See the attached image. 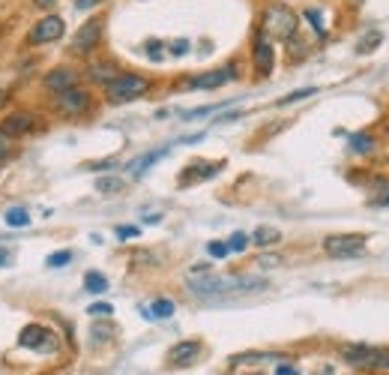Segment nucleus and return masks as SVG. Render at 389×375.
Returning a JSON list of instances; mask_svg holds the SVG:
<instances>
[{"instance_id":"obj_1","label":"nucleus","mask_w":389,"mask_h":375,"mask_svg":"<svg viewBox=\"0 0 389 375\" xmlns=\"http://www.w3.org/2000/svg\"><path fill=\"white\" fill-rule=\"evenodd\" d=\"M266 288L264 279L258 276H207V279H195L192 291L198 298H216V294H243V291H258Z\"/></svg>"},{"instance_id":"obj_2","label":"nucleus","mask_w":389,"mask_h":375,"mask_svg":"<svg viewBox=\"0 0 389 375\" xmlns=\"http://www.w3.org/2000/svg\"><path fill=\"white\" fill-rule=\"evenodd\" d=\"M297 28H300V18L293 9L281 6V4H273V6L264 9V36L288 43V39L297 36Z\"/></svg>"},{"instance_id":"obj_3","label":"nucleus","mask_w":389,"mask_h":375,"mask_svg":"<svg viewBox=\"0 0 389 375\" xmlns=\"http://www.w3.org/2000/svg\"><path fill=\"white\" fill-rule=\"evenodd\" d=\"M150 90V78H144V75H114L108 85H105V97H108V102L120 105V102H132V99H138L144 97V93Z\"/></svg>"},{"instance_id":"obj_4","label":"nucleus","mask_w":389,"mask_h":375,"mask_svg":"<svg viewBox=\"0 0 389 375\" xmlns=\"http://www.w3.org/2000/svg\"><path fill=\"white\" fill-rule=\"evenodd\" d=\"M342 357L351 366L371 369V372H389V352L386 348H371V345H344Z\"/></svg>"},{"instance_id":"obj_5","label":"nucleus","mask_w":389,"mask_h":375,"mask_svg":"<svg viewBox=\"0 0 389 375\" xmlns=\"http://www.w3.org/2000/svg\"><path fill=\"white\" fill-rule=\"evenodd\" d=\"M324 249L332 259H351L366 249V234H332L324 240Z\"/></svg>"},{"instance_id":"obj_6","label":"nucleus","mask_w":389,"mask_h":375,"mask_svg":"<svg viewBox=\"0 0 389 375\" xmlns=\"http://www.w3.org/2000/svg\"><path fill=\"white\" fill-rule=\"evenodd\" d=\"M66 33V21L60 16H45L43 21H36V28L28 33L30 45H45V43H57Z\"/></svg>"},{"instance_id":"obj_7","label":"nucleus","mask_w":389,"mask_h":375,"mask_svg":"<svg viewBox=\"0 0 389 375\" xmlns=\"http://www.w3.org/2000/svg\"><path fill=\"white\" fill-rule=\"evenodd\" d=\"M90 109V93L81 87H69V90H60L57 93V112L66 117H78Z\"/></svg>"},{"instance_id":"obj_8","label":"nucleus","mask_w":389,"mask_h":375,"mask_svg":"<svg viewBox=\"0 0 389 375\" xmlns=\"http://www.w3.org/2000/svg\"><path fill=\"white\" fill-rule=\"evenodd\" d=\"M18 345L21 348H36V352H51L57 345V337L43 325H28L18 333Z\"/></svg>"},{"instance_id":"obj_9","label":"nucleus","mask_w":389,"mask_h":375,"mask_svg":"<svg viewBox=\"0 0 389 375\" xmlns=\"http://www.w3.org/2000/svg\"><path fill=\"white\" fill-rule=\"evenodd\" d=\"M102 24H105L102 18H90L87 24H81V31H78L75 39H72V51H75V55H90V51L99 45Z\"/></svg>"},{"instance_id":"obj_10","label":"nucleus","mask_w":389,"mask_h":375,"mask_svg":"<svg viewBox=\"0 0 389 375\" xmlns=\"http://www.w3.org/2000/svg\"><path fill=\"white\" fill-rule=\"evenodd\" d=\"M237 72H234V66H225V70H216V72H204V75H195V78H189V87H195V90H213V87H222V85H227L234 78Z\"/></svg>"},{"instance_id":"obj_11","label":"nucleus","mask_w":389,"mask_h":375,"mask_svg":"<svg viewBox=\"0 0 389 375\" xmlns=\"http://www.w3.org/2000/svg\"><path fill=\"white\" fill-rule=\"evenodd\" d=\"M273 63H276V48L270 45V39L261 33L258 39H254V66H258V72L266 78L273 72Z\"/></svg>"},{"instance_id":"obj_12","label":"nucleus","mask_w":389,"mask_h":375,"mask_svg":"<svg viewBox=\"0 0 389 375\" xmlns=\"http://www.w3.org/2000/svg\"><path fill=\"white\" fill-rule=\"evenodd\" d=\"M198 354H201V342L198 339H186V342H177L168 352V360L174 366H189V364H195L198 360Z\"/></svg>"},{"instance_id":"obj_13","label":"nucleus","mask_w":389,"mask_h":375,"mask_svg":"<svg viewBox=\"0 0 389 375\" xmlns=\"http://www.w3.org/2000/svg\"><path fill=\"white\" fill-rule=\"evenodd\" d=\"M33 129V117L28 112H16V114H9V120L4 124V132L6 136H24V132H30Z\"/></svg>"},{"instance_id":"obj_14","label":"nucleus","mask_w":389,"mask_h":375,"mask_svg":"<svg viewBox=\"0 0 389 375\" xmlns=\"http://www.w3.org/2000/svg\"><path fill=\"white\" fill-rule=\"evenodd\" d=\"M75 82H78V78H75L72 70H55V72H48V75H45V87H48V90H55V93L75 87Z\"/></svg>"},{"instance_id":"obj_15","label":"nucleus","mask_w":389,"mask_h":375,"mask_svg":"<svg viewBox=\"0 0 389 375\" xmlns=\"http://www.w3.org/2000/svg\"><path fill=\"white\" fill-rule=\"evenodd\" d=\"M171 151V147H159V151H150V153H144V156H138L135 159V163H132L129 165V171H132V178H141V174L147 171V168H150L153 163H159V159H162L165 153Z\"/></svg>"},{"instance_id":"obj_16","label":"nucleus","mask_w":389,"mask_h":375,"mask_svg":"<svg viewBox=\"0 0 389 375\" xmlns=\"http://www.w3.org/2000/svg\"><path fill=\"white\" fill-rule=\"evenodd\" d=\"M278 240H281V232L273 229V225H258L254 234H252V244L254 246H276Z\"/></svg>"},{"instance_id":"obj_17","label":"nucleus","mask_w":389,"mask_h":375,"mask_svg":"<svg viewBox=\"0 0 389 375\" xmlns=\"http://www.w3.org/2000/svg\"><path fill=\"white\" fill-rule=\"evenodd\" d=\"M195 171H186L183 178H180V183H192V180H207V178H213V174H219V168H222V163H207V165H192Z\"/></svg>"},{"instance_id":"obj_18","label":"nucleus","mask_w":389,"mask_h":375,"mask_svg":"<svg viewBox=\"0 0 389 375\" xmlns=\"http://www.w3.org/2000/svg\"><path fill=\"white\" fill-rule=\"evenodd\" d=\"M84 291H90V294H105V291H108V276H102L99 271H87V273H84Z\"/></svg>"},{"instance_id":"obj_19","label":"nucleus","mask_w":389,"mask_h":375,"mask_svg":"<svg viewBox=\"0 0 389 375\" xmlns=\"http://www.w3.org/2000/svg\"><path fill=\"white\" fill-rule=\"evenodd\" d=\"M141 312H144V318H171L174 315V300L159 298V300H153L150 310H141Z\"/></svg>"},{"instance_id":"obj_20","label":"nucleus","mask_w":389,"mask_h":375,"mask_svg":"<svg viewBox=\"0 0 389 375\" xmlns=\"http://www.w3.org/2000/svg\"><path fill=\"white\" fill-rule=\"evenodd\" d=\"M380 43H383V33H380V31H368V33H366V36H362L359 43H356V55H362V58L371 55V51L378 48Z\"/></svg>"},{"instance_id":"obj_21","label":"nucleus","mask_w":389,"mask_h":375,"mask_svg":"<svg viewBox=\"0 0 389 375\" xmlns=\"http://www.w3.org/2000/svg\"><path fill=\"white\" fill-rule=\"evenodd\" d=\"M4 219H6L9 229H28V225H30V213L24 210V207H9Z\"/></svg>"},{"instance_id":"obj_22","label":"nucleus","mask_w":389,"mask_h":375,"mask_svg":"<svg viewBox=\"0 0 389 375\" xmlns=\"http://www.w3.org/2000/svg\"><path fill=\"white\" fill-rule=\"evenodd\" d=\"M87 75L93 78V82H99V85H108L111 78L117 75V70H114L111 63H96V66H90V72H87Z\"/></svg>"},{"instance_id":"obj_23","label":"nucleus","mask_w":389,"mask_h":375,"mask_svg":"<svg viewBox=\"0 0 389 375\" xmlns=\"http://www.w3.org/2000/svg\"><path fill=\"white\" fill-rule=\"evenodd\" d=\"M374 147V138L368 136V132H356V136H351V151L354 153H368Z\"/></svg>"},{"instance_id":"obj_24","label":"nucleus","mask_w":389,"mask_h":375,"mask_svg":"<svg viewBox=\"0 0 389 375\" xmlns=\"http://www.w3.org/2000/svg\"><path fill=\"white\" fill-rule=\"evenodd\" d=\"M261 360H285L278 354H237L231 357V364H261Z\"/></svg>"},{"instance_id":"obj_25","label":"nucleus","mask_w":389,"mask_h":375,"mask_svg":"<svg viewBox=\"0 0 389 375\" xmlns=\"http://www.w3.org/2000/svg\"><path fill=\"white\" fill-rule=\"evenodd\" d=\"M69 261H72V252H69V249H63V252H51V256L45 259L48 267H66Z\"/></svg>"},{"instance_id":"obj_26","label":"nucleus","mask_w":389,"mask_h":375,"mask_svg":"<svg viewBox=\"0 0 389 375\" xmlns=\"http://www.w3.org/2000/svg\"><path fill=\"white\" fill-rule=\"evenodd\" d=\"M305 18L312 21V28H315L317 36H327V24H324V18H320V12H317V9H305Z\"/></svg>"},{"instance_id":"obj_27","label":"nucleus","mask_w":389,"mask_h":375,"mask_svg":"<svg viewBox=\"0 0 389 375\" xmlns=\"http://www.w3.org/2000/svg\"><path fill=\"white\" fill-rule=\"evenodd\" d=\"M315 87H305V90H293L291 97H285V99H278V105H291V102H300V99H308V97H315Z\"/></svg>"},{"instance_id":"obj_28","label":"nucleus","mask_w":389,"mask_h":375,"mask_svg":"<svg viewBox=\"0 0 389 375\" xmlns=\"http://www.w3.org/2000/svg\"><path fill=\"white\" fill-rule=\"evenodd\" d=\"M249 246V237L243 234V232H237V234H231V240H227V249L231 252H243Z\"/></svg>"},{"instance_id":"obj_29","label":"nucleus","mask_w":389,"mask_h":375,"mask_svg":"<svg viewBox=\"0 0 389 375\" xmlns=\"http://www.w3.org/2000/svg\"><path fill=\"white\" fill-rule=\"evenodd\" d=\"M87 312H90L93 318H108V315L114 312V306H111V303H93Z\"/></svg>"},{"instance_id":"obj_30","label":"nucleus","mask_w":389,"mask_h":375,"mask_svg":"<svg viewBox=\"0 0 389 375\" xmlns=\"http://www.w3.org/2000/svg\"><path fill=\"white\" fill-rule=\"evenodd\" d=\"M120 186H123V183H120L117 178H108V180H99V183H96V190H99V192H105V195H111V192H117V190H120Z\"/></svg>"},{"instance_id":"obj_31","label":"nucleus","mask_w":389,"mask_h":375,"mask_svg":"<svg viewBox=\"0 0 389 375\" xmlns=\"http://www.w3.org/2000/svg\"><path fill=\"white\" fill-rule=\"evenodd\" d=\"M207 252H210L213 259H225V256H227V252H231V249H227V244H219V240H213V244L207 246Z\"/></svg>"},{"instance_id":"obj_32","label":"nucleus","mask_w":389,"mask_h":375,"mask_svg":"<svg viewBox=\"0 0 389 375\" xmlns=\"http://www.w3.org/2000/svg\"><path fill=\"white\" fill-rule=\"evenodd\" d=\"M9 151H12V136H6V132L0 129V163L9 156Z\"/></svg>"},{"instance_id":"obj_33","label":"nucleus","mask_w":389,"mask_h":375,"mask_svg":"<svg viewBox=\"0 0 389 375\" xmlns=\"http://www.w3.org/2000/svg\"><path fill=\"white\" fill-rule=\"evenodd\" d=\"M117 237H138V229H135V225H120Z\"/></svg>"},{"instance_id":"obj_34","label":"nucleus","mask_w":389,"mask_h":375,"mask_svg":"<svg viewBox=\"0 0 389 375\" xmlns=\"http://www.w3.org/2000/svg\"><path fill=\"white\" fill-rule=\"evenodd\" d=\"M276 375H300V369H293V366H288V364H281V366H276Z\"/></svg>"},{"instance_id":"obj_35","label":"nucleus","mask_w":389,"mask_h":375,"mask_svg":"<svg viewBox=\"0 0 389 375\" xmlns=\"http://www.w3.org/2000/svg\"><path fill=\"white\" fill-rule=\"evenodd\" d=\"M186 48H189V43H186V39H177V43H174V55H186Z\"/></svg>"},{"instance_id":"obj_36","label":"nucleus","mask_w":389,"mask_h":375,"mask_svg":"<svg viewBox=\"0 0 389 375\" xmlns=\"http://www.w3.org/2000/svg\"><path fill=\"white\" fill-rule=\"evenodd\" d=\"M258 264H261V267H276V264H278V256H264V259H258Z\"/></svg>"},{"instance_id":"obj_37","label":"nucleus","mask_w":389,"mask_h":375,"mask_svg":"<svg viewBox=\"0 0 389 375\" xmlns=\"http://www.w3.org/2000/svg\"><path fill=\"white\" fill-rule=\"evenodd\" d=\"M6 264H12V252L0 246V267H6Z\"/></svg>"},{"instance_id":"obj_38","label":"nucleus","mask_w":389,"mask_h":375,"mask_svg":"<svg viewBox=\"0 0 389 375\" xmlns=\"http://www.w3.org/2000/svg\"><path fill=\"white\" fill-rule=\"evenodd\" d=\"M33 4H36L39 9H51V6H55V4H57V0H33Z\"/></svg>"},{"instance_id":"obj_39","label":"nucleus","mask_w":389,"mask_h":375,"mask_svg":"<svg viewBox=\"0 0 389 375\" xmlns=\"http://www.w3.org/2000/svg\"><path fill=\"white\" fill-rule=\"evenodd\" d=\"M96 4H99V0H78L75 6H78V9H90V6H96Z\"/></svg>"},{"instance_id":"obj_40","label":"nucleus","mask_w":389,"mask_h":375,"mask_svg":"<svg viewBox=\"0 0 389 375\" xmlns=\"http://www.w3.org/2000/svg\"><path fill=\"white\" fill-rule=\"evenodd\" d=\"M6 102H9V90H0V109H6Z\"/></svg>"},{"instance_id":"obj_41","label":"nucleus","mask_w":389,"mask_h":375,"mask_svg":"<svg viewBox=\"0 0 389 375\" xmlns=\"http://www.w3.org/2000/svg\"><path fill=\"white\" fill-rule=\"evenodd\" d=\"M383 205H386V207H389V195H383Z\"/></svg>"}]
</instances>
